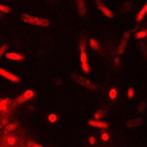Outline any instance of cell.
Segmentation results:
<instances>
[{
  "label": "cell",
  "instance_id": "e0dca14e",
  "mask_svg": "<svg viewBox=\"0 0 147 147\" xmlns=\"http://www.w3.org/2000/svg\"><path fill=\"white\" fill-rule=\"evenodd\" d=\"M7 48H8V44H4V45H1V47H0V57L7 53Z\"/></svg>",
  "mask_w": 147,
  "mask_h": 147
},
{
  "label": "cell",
  "instance_id": "ac0fdd59",
  "mask_svg": "<svg viewBox=\"0 0 147 147\" xmlns=\"http://www.w3.org/2000/svg\"><path fill=\"white\" fill-rule=\"evenodd\" d=\"M9 7L8 5H3V4H0V12H3V13H8L9 12Z\"/></svg>",
  "mask_w": 147,
  "mask_h": 147
},
{
  "label": "cell",
  "instance_id": "9c48e42d",
  "mask_svg": "<svg viewBox=\"0 0 147 147\" xmlns=\"http://www.w3.org/2000/svg\"><path fill=\"white\" fill-rule=\"evenodd\" d=\"M97 7H98V9L101 11V12H102L103 15H105V16L106 17H109V19H111V17H114V13H113V11L110 9V8H107L106 5H105V4H97Z\"/></svg>",
  "mask_w": 147,
  "mask_h": 147
},
{
  "label": "cell",
  "instance_id": "7a4b0ae2",
  "mask_svg": "<svg viewBox=\"0 0 147 147\" xmlns=\"http://www.w3.org/2000/svg\"><path fill=\"white\" fill-rule=\"evenodd\" d=\"M72 78H73V81H74L76 84H78L80 86H84V88L90 89V90L96 89L94 84H92V82H90L88 78H85L84 76H80V74H77V73H74V74H72Z\"/></svg>",
  "mask_w": 147,
  "mask_h": 147
},
{
  "label": "cell",
  "instance_id": "7c38bea8",
  "mask_svg": "<svg viewBox=\"0 0 147 147\" xmlns=\"http://www.w3.org/2000/svg\"><path fill=\"white\" fill-rule=\"evenodd\" d=\"M77 5H78V12L81 16H85L86 15V5L84 0H77Z\"/></svg>",
  "mask_w": 147,
  "mask_h": 147
},
{
  "label": "cell",
  "instance_id": "6da1fadb",
  "mask_svg": "<svg viewBox=\"0 0 147 147\" xmlns=\"http://www.w3.org/2000/svg\"><path fill=\"white\" fill-rule=\"evenodd\" d=\"M21 20L24 21V23H28V24L38 25V27H48L49 25V21L47 19L34 17V16H31V15H21Z\"/></svg>",
  "mask_w": 147,
  "mask_h": 147
},
{
  "label": "cell",
  "instance_id": "603a6c76",
  "mask_svg": "<svg viewBox=\"0 0 147 147\" xmlns=\"http://www.w3.org/2000/svg\"><path fill=\"white\" fill-rule=\"evenodd\" d=\"M8 102V99H4V101H0V109H5V103Z\"/></svg>",
  "mask_w": 147,
  "mask_h": 147
},
{
  "label": "cell",
  "instance_id": "5b68a950",
  "mask_svg": "<svg viewBox=\"0 0 147 147\" xmlns=\"http://www.w3.org/2000/svg\"><path fill=\"white\" fill-rule=\"evenodd\" d=\"M81 66H82V70H84L85 73L90 72L89 64H88V56H86L85 51H81Z\"/></svg>",
  "mask_w": 147,
  "mask_h": 147
},
{
  "label": "cell",
  "instance_id": "ba28073f",
  "mask_svg": "<svg viewBox=\"0 0 147 147\" xmlns=\"http://www.w3.org/2000/svg\"><path fill=\"white\" fill-rule=\"evenodd\" d=\"M140 125H143L142 118H133V119L126 121V127H129V129H134V127H138Z\"/></svg>",
  "mask_w": 147,
  "mask_h": 147
},
{
  "label": "cell",
  "instance_id": "5bb4252c",
  "mask_svg": "<svg viewBox=\"0 0 147 147\" xmlns=\"http://www.w3.org/2000/svg\"><path fill=\"white\" fill-rule=\"evenodd\" d=\"M139 49L142 52V55L144 56V58H147V45L144 42H139Z\"/></svg>",
  "mask_w": 147,
  "mask_h": 147
},
{
  "label": "cell",
  "instance_id": "ffe728a7",
  "mask_svg": "<svg viewBox=\"0 0 147 147\" xmlns=\"http://www.w3.org/2000/svg\"><path fill=\"white\" fill-rule=\"evenodd\" d=\"M110 98H111V99H115L117 98V90L115 89L110 90Z\"/></svg>",
  "mask_w": 147,
  "mask_h": 147
},
{
  "label": "cell",
  "instance_id": "52a82bcc",
  "mask_svg": "<svg viewBox=\"0 0 147 147\" xmlns=\"http://www.w3.org/2000/svg\"><path fill=\"white\" fill-rule=\"evenodd\" d=\"M34 97V93L32 92V90H28V92H25L23 96H20L19 98L16 99V103H23L25 102V101H29V99H32Z\"/></svg>",
  "mask_w": 147,
  "mask_h": 147
},
{
  "label": "cell",
  "instance_id": "8992f818",
  "mask_svg": "<svg viewBox=\"0 0 147 147\" xmlns=\"http://www.w3.org/2000/svg\"><path fill=\"white\" fill-rule=\"evenodd\" d=\"M88 123H89V126L96 127V129H107L109 127V125L106 122H102L99 119H90Z\"/></svg>",
  "mask_w": 147,
  "mask_h": 147
},
{
  "label": "cell",
  "instance_id": "44dd1931",
  "mask_svg": "<svg viewBox=\"0 0 147 147\" xmlns=\"http://www.w3.org/2000/svg\"><path fill=\"white\" fill-rule=\"evenodd\" d=\"M127 97H129V98H133V97H134V89H133V88H130V89H129V92H127Z\"/></svg>",
  "mask_w": 147,
  "mask_h": 147
},
{
  "label": "cell",
  "instance_id": "3957f363",
  "mask_svg": "<svg viewBox=\"0 0 147 147\" xmlns=\"http://www.w3.org/2000/svg\"><path fill=\"white\" fill-rule=\"evenodd\" d=\"M130 33H131L130 31H127L126 33L122 36L119 44H118V49H117L118 55H121V53H123V52L126 51V47H127V44H129V40H130Z\"/></svg>",
  "mask_w": 147,
  "mask_h": 147
},
{
  "label": "cell",
  "instance_id": "8fae6325",
  "mask_svg": "<svg viewBox=\"0 0 147 147\" xmlns=\"http://www.w3.org/2000/svg\"><path fill=\"white\" fill-rule=\"evenodd\" d=\"M5 57H7L8 60H12V61H21V60L24 58L21 55H19V53H15V52H12V53L7 52V53H5Z\"/></svg>",
  "mask_w": 147,
  "mask_h": 147
},
{
  "label": "cell",
  "instance_id": "30bf717a",
  "mask_svg": "<svg viewBox=\"0 0 147 147\" xmlns=\"http://www.w3.org/2000/svg\"><path fill=\"white\" fill-rule=\"evenodd\" d=\"M146 15H147V3L144 4L143 8H142V9H140L139 12L137 13V17H135V20H137V23H140V21H142V20L144 19V16H146Z\"/></svg>",
  "mask_w": 147,
  "mask_h": 147
},
{
  "label": "cell",
  "instance_id": "83f0119b",
  "mask_svg": "<svg viewBox=\"0 0 147 147\" xmlns=\"http://www.w3.org/2000/svg\"><path fill=\"white\" fill-rule=\"evenodd\" d=\"M89 142H90V143H96V138H94V137H90V140H89Z\"/></svg>",
  "mask_w": 147,
  "mask_h": 147
},
{
  "label": "cell",
  "instance_id": "cb8c5ba5",
  "mask_svg": "<svg viewBox=\"0 0 147 147\" xmlns=\"http://www.w3.org/2000/svg\"><path fill=\"white\" fill-rule=\"evenodd\" d=\"M28 146H29V147H42V146H40V144L34 143V142H29V143H28Z\"/></svg>",
  "mask_w": 147,
  "mask_h": 147
},
{
  "label": "cell",
  "instance_id": "f546056e",
  "mask_svg": "<svg viewBox=\"0 0 147 147\" xmlns=\"http://www.w3.org/2000/svg\"><path fill=\"white\" fill-rule=\"evenodd\" d=\"M96 3H97V4H99V3H101V0H97Z\"/></svg>",
  "mask_w": 147,
  "mask_h": 147
},
{
  "label": "cell",
  "instance_id": "f1b7e54d",
  "mask_svg": "<svg viewBox=\"0 0 147 147\" xmlns=\"http://www.w3.org/2000/svg\"><path fill=\"white\" fill-rule=\"evenodd\" d=\"M114 64H115V66H118V64H119V60H118V58H115V60H114Z\"/></svg>",
  "mask_w": 147,
  "mask_h": 147
},
{
  "label": "cell",
  "instance_id": "4316f807",
  "mask_svg": "<svg viewBox=\"0 0 147 147\" xmlns=\"http://www.w3.org/2000/svg\"><path fill=\"white\" fill-rule=\"evenodd\" d=\"M102 115H103V111H102V110H101V111H98V113L96 114V118H101V117H102Z\"/></svg>",
  "mask_w": 147,
  "mask_h": 147
},
{
  "label": "cell",
  "instance_id": "277c9868",
  "mask_svg": "<svg viewBox=\"0 0 147 147\" xmlns=\"http://www.w3.org/2000/svg\"><path fill=\"white\" fill-rule=\"evenodd\" d=\"M0 76H1V77H4V78L9 80V81H12V82H19V81H20V77H19V76L8 72V70H5V69H3V68H0Z\"/></svg>",
  "mask_w": 147,
  "mask_h": 147
},
{
  "label": "cell",
  "instance_id": "9a60e30c",
  "mask_svg": "<svg viewBox=\"0 0 147 147\" xmlns=\"http://www.w3.org/2000/svg\"><path fill=\"white\" fill-rule=\"evenodd\" d=\"M89 45L93 51H94V49H99V44L97 42V40H94V38H90L89 40Z\"/></svg>",
  "mask_w": 147,
  "mask_h": 147
},
{
  "label": "cell",
  "instance_id": "484cf974",
  "mask_svg": "<svg viewBox=\"0 0 147 147\" xmlns=\"http://www.w3.org/2000/svg\"><path fill=\"white\" fill-rule=\"evenodd\" d=\"M138 110H139V111H143V110H144V103H139V106H138Z\"/></svg>",
  "mask_w": 147,
  "mask_h": 147
},
{
  "label": "cell",
  "instance_id": "2e32d148",
  "mask_svg": "<svg viewBox=\"0 0 147 147\" xmlns=\"http://www.w3.org/2000/svg\"><path fill=\"white\" fill-rule=\"evenodd\" d=\"M130 8H131V3H123L122 5H121V12H122V13H126Z\"/></svg>",
  "mask_w": 147,
  "mask_h": 147
},
{
  "label": "cell",
  "instance_id": "d4e9b609",
  "mask_svg": "<svg viewBox=\"0 0 147 147\" xmlns=\"http://www.w3.org/2000/svg\"><path fill=\"white\" fill-rule=\"evenodd\" d=\"M101 138H102L103 140H109V135H107L106 133H102V135H101Z\"/></svg>",
  "mask_w": 147,
  "mask_h": 147
},
{
  "label": "cell",
  "instance_id": "4fadbf2b",
  "mask_svg": "<svg viewBox=\"0 0 147 147\" xmlns=\"http://www.w3.org/2000/svg\"><path fill=\"white\" fill-rule=\"evenodd\" d=\"M144 37H147V28L135 33V38H137V40H139V38H144Z\"/></svg>",
  "mask_w": 147,
  "mask_h": 147
},
{
  "label": "cell",
  "instance_id": "d6986e66",
  "mask_svg": "<svg viewBox=\"0 0 147 147\" xmlns=\"http://www.w3.org/2000/svg\"><path fill=\"white\" fill-rule=\"evenodd\" d=\"M85 48H86L85 40H81V41H80V51H85Z\"/></svg>",
  "mask_w": 147,
  "mask_h": 147
},
{
  "label": "cell",
  "instance_id": "7402d4cb",
  "mask_svg": "<svg viewBox=\"0 0 147 147\" xmlns=\"http://www.w3.org/2000/svg\"><path fill=\"white\" fill-rule=\"evenodd\" d=\"M49 121H51V122H56V121H57V115L51 114V115H49Z\"/></svg>",
  "mask_w": 147,
  "mask_h": 147
}]
</instances>
